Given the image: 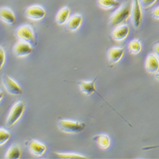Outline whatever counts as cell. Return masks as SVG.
<instances>
[{"label":"cell","mask_w":159,"mask_h":159,"mask_svg":"<svg viewBox=\"0 0 159 159\" xmlns=\"http://www.w3.org/2000/svg\"><path fill=\"white\" fill-rule=\"evenodd\" d=\"M131 13V3H125L120 6L110 19V24L113 26H117L125 22L130 17Z\"/></svg>","instance_id":"6da1fadb"},{"label":"cell","mask_w":159,"mask_h":159,"mask_svg":"<svg viewBox=\"0 0 159 159\" xmlns=\"http://www.w3.org/2000/svg\"><path fill=\"white\" fill-rule=\"evenodd\" d=\"M25 108V104L23 101H19L13 106L7 119L6 125L8 127L14 126L22 117Z\"/></svg>","instance_id":"7a4b0ae2"},{"label":"cell","mask_w":159,"mask_h":159,"mask_svg":"<svg viewBox=\"0 0 159 159\" xmlns=\"http://www.w3.org/2000/svg\"><path fill=\"white\" fill-rule=\"evenodd\" d=\"M58 127L61 131L66 133L78 134L85 129V125L77 121L62 120L58 122Z\"/></svg>","instance_id":"3957f363"},{"label":"cell","mask_w":159,"mask_h":159,"mask_svg":"<svg viewBox=\"0 0 159 159\" xmlns=\"http://www.w3.org/2000/svg\"><path fill=\"white\" fill-rule=\"evenodd\" d=\"M16 36L19 40L29 43L31 45L35 43L33 30L30 25H22L16 31Z\"/></svg>","instance_id":"277c9868"},{"label":"cell","mask_w":159,"mask_h":159,"mask_svg":"<svg viewBox=\"0 0 159 159\" xmlns=\"http://www.w3.org/2000/svg\"><path fill=\"white\" fill-rule=\"evenodd\" d=\"M4 87L8 94L12 96H19L22 94V89L19 85L7 75H3L2 77Z\"/></svg>","instance_id":"5b68a950"},{"label":"cell","mask_w":159,"mask_h":159,"mask_svg":"<svg viewBox=\"0 0 159 159\" xmlns=\"http://www.w3.org/2000/svg\"><path fill=\"white\" fill-rule=\"evenodd\" d=\"M130 17L132 24L134 27L136 28H139L143 20V11L139 0H132Z\"/></svg>","instance_id":"8992f818"},{"label":"cell","mask_w":159,"mask_h":159,"mask_svg":"<svg viewBox=\"0 0 159 159\" xmlns=\"http://www.w3.org/2000/svg\"><path fill=\"white\" fill-rule=\"evenodd\" d=\"M25 16L32 20L38 21L45 18L46 16V11L42 6L34 5L25 9Z\"/></svg>","instance_id":"52a82bcc"},{"label":"cell","mask_w":159,"mask_h":159,"mask_svg":"<svg viewBox=\"0 0 159 159\" xmlns=\"http://www.w3.org/2000/svg\"><path fill=\"white\" fill-rule=\"evenodd\" d=\"M14 54L17 57H24L30 56L33 52V47L29 43L19 41L13 48Z\"/></svg>","instance_id":"ba28073f"},{"label":"cell","mask_w":159,"mask_h":159,"mask_svg":"<svg viewBox=\"0 0 159 159\" xmlns=\"http://www.w3.org/2000/svg\"><path fill=\"white\" fill-rule=\"evenodd\" d=\"M130 29L126 24H120L117 25V27L113 31L112 36L115 40L121 42L125 39L129 35Z\"/></svg>","instance_id":"9c48e42d"},{"label":"cell","mask_w":159,"mask_h":159,"mask_svg":"<svg viewBox=\"0 0 159 159\" xmlns=\"http://www.w3.org/2000/svg\"><path fill=\"white\" fill-rule=\"evenodd\" d=\"M29 149L31 154L36 157H42L47 150L46 146L36 140H31L29 143Z\"/></svg>","instance_id":"30bf717a"},{"label":"cell","mask_w":159,"mask_h":159,"mask_svg":"<svg viewBox=\"0 0 159 159\" xmlns=\"http://www.w3.org/2000/svg\"><path fill=\"white\" fill-rule=\"evenodd\" d=\"M0 20L3 22L11 25L16 22V17L10 8L7 7H2L0 8Z\"/></svg>","instance_id":"8fae6325"},{"label":"cell","mask_w":159,"mask_h":159,"mask_svg":"<svg viewBox=\"0 0 159 159\" xmlns=\"http://www.w3.org/2000/svg\"><path fill=\"white\" fill-rule=\"evenodd\" d=\"M146 69L151 74L156 73L159 68V63L158 57L155 54H150L146 59Z\"/></svg>","instance_id":"7c38bea8"},{"label":"cell","mask_w":159,"mask_h":159,"mask_svg":"<svg viewBox=\"0 0 159 159\" xmlns=\"http://www.w3.org/2000/svg\"><path fill=\"white\" fill-rule=\"evenodd\" d=\"M124 48L122 47H113L108 50V59L111 64L120 61L124 56Z\"/></svg>","instance_id":"4fadbf2b"},{"label":"cell","mask_w":159,"mask_h":159,"mask_svg":"<svg viewBox=\"0 0 159 159\" xmlns=\"http://www.w3.org/2000/svg\"><path fill=\"white\" fill-rule=\"evenodd\" d=\"M83 22V17L80 14H75L70 17L68 21L67 27L68 29L72 32L77 31Z\"/></svg>","instance_id":"5bb4252c"},{"label":"cell","mask_w":159,"mask_h":159,"mask_svg":"<svg viewBox=\"0 0 159 159\" xmlns=\"http://www.w3.org/2000/svg\"><path fill=\"white\" fill-rule=\"evenodd\" d=\"M97 78H96L94 80L90 82H85L80 81L78 82V84L80 87L81 90L83 93L87 96H90L94 93L96 90V81Z\"/></svg>","instance_id":"9a60e30c"},{"label":"cell","mask_w":159,"mask_h":159,"mask_svg":"<svg viewBox=\"0 0 159 159\" xmlns=\"http://www.w3.org/2000/svg\"><path fill=\"white\" fill-rule=\"evenodd\" d=\"M71 14V10L68 7H64L62 8L57 13L56 16V22L60 25H62L68 22Z\"/></svg>","instance_id":"2e32d148"},{"label":"cell","mask_w":159,"mask_h":159,"mask_svg":"<svg viewBox=\"0 0 159 159\" xmlns=\"http://www.w3.org/2000/svg\"><path fill=\"white\" fill-rule=\"evenodd\" d=\"M22 151L20 146L17 144H13L7 150L5 158L8 159H19L21 157Z\"/></svg>","instance_id":"e0dca14e"},{"label":"cell","mask_w":159,"mask_h":159,"mask_svg":"<svg viewBox=\"0 0 159 159\" xmlns=\"http://www.w3.org/2000/svg\"><path fill=\"white\" fill-rule=\"evenodd\" d=\"M93 141H96L98 145L101 149H108L110 146V139L106 134L97 135L93 138Z\"/></svg>","instance_id":"ac0fdd59"},{"label":"cell","mask_w":159,"mask_h":159,"mask_svg":"<svg viewBox=\"0 0 159 159\" xmlns=\"http://www.w3.org/2000/svg\"><path fill=\"white\" fill-rule=\"evenodd\" d=\"M99 6L104 10H110L117 7L120 3L116 0H98Z\"/></svg>","instance_id":"d6986e66"},{"label":"cell","mask_w":159,"mask_h":159,"mask_svg":"<svg viewBox=\"0 0 159 159\" xmlns=\"http://www.w3.org/2000/svg\"><path fill=\"white\" fill-rule=\"evenodd\" d=\"M142 47L140 42L138 39H133L129 43V51L132 54H138L141 50Z\"/></svg>","instance_id":"ffe728a7"},{"label":"cell","mask_w":159,"mask_h":159,"mask_svg":"<svg viewBox=\"0 0 159 159\" xmlns=\"http://www.w3.org/2000/svg\"><path fill=\"white\" fill-rule=\"evenodd\" d=\"M56 155L61 158H70V159L87 158V157H85L84 155L77 154V153H56Z\"/></svg>","instance_id":"44dd1931"},{"label":"cell","mask_w":159,"mask_h":159,"mask_svg":"<svg viewBox=\"0 0 159 159\" xmlns=\"http://www.w3.org/2000/svg\"><path fill=\"white\" fill-rule=\"evenodd\" d=\"M10 132L4 129H0V146L5 144L10 138Z\"/></svg>","instance_id":"7402d4cb"},{"label":"cell","mask_w":159,"mask_h":159,"mask_svg":"<svg viewBox=\"0 0 159 159\" xmlns=\"http://www.w3.org/2000/svg\"><path fill=\"white\" fill-rule=\"evenodd\" d=\"M139 1L142 8H148L152 7L158 0H139Z\"/></svg>","instance_id":"603a6c76"},{"label":"cell","mask_w":159,"mask_h":159,"mask_svg":"<svg viewBox=\"0 0 159 159\" xmlns=\"http://www.w3.org/2000/svg\"><path fill=\"white\" fill-rule=\"evenodd\" d=\"M5 63V52L4 49L0 46V71L2 70Z\"/></svg>","instance_id":"cb8c5ba5"},{"label":"cell","mask_w":159,"mask_h":159,"mask_svg":"<svg viewBox=\"0 0 159 159\" xmlns=\"http://www.w3.org/2000/svg\"><path fill=\"white\" fill-rule=\"evenodd\" d=\"M152 16L153 17L156 19L157 20H158L159 19V8L158 7H157L155 8L152 11Z\"/></svg>","instance_id":"d4e9b609"},{"label":"cell","mask_w":159,"mask_h":159,"mask_svg":"<svg viewBox=\"0 0 159 159\" xmlns=\"http://www.w3.org/2000/svg\"><path fill=\"white\" fill-rule=\"evenodd\" d=\"M158 43H157L155 45V47H154V50H155V51L156 50V53H157V54L158 55Z\"/></svg>","instance_id":"484cf974"},{"label":"cell","mask_w":159,"mask_h":159,"mask_svg":"<svg viewBox=\"0 0 159 159\" xmlns=\"http://www.w3.org/2000/svg\"><path fill=\"white\" fill-rule=\"evenodd\" d=\"M3 97H4V92L2 90H0V101L2 100Z\"/></svg>","instance_id":"4316f807"}]
</instances>
